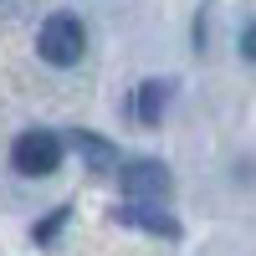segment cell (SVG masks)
<instances>
[{
  "instance_id": "5b68a950",
  "label": "cell",
  "mask_w": 256,
  "mask_h": 256,
  "mask_svg": "<svg viewBox=\"0 0 256 256\" xmlns=\"http://www.w3.org/2000/svg\"><path fill=\"white\" fill-rule=\"evenodd\" d=\"M169 98H174V82H169V77H148L138 88V98H134V118L154 128L164 118V108H169Z\"/></svg>"
},
{
  "instance_id": "277c9868",
  "label": "cell",
  "mask_w": 256,
  "mask_h": 256,
  "mask_svg": "<svg viewBox=\"0 0 256 256\" xmlns=\"http://www.w3.org/2000/svg\"><path fill=\"white\" fill-rule=\"evenodd\" d=\"M113 220L138 226V230H148V236H164V241H174V236H180V220L169 216L159 200H128V205H118V210H113Z\"/></svg>"
},
{
  "instance_id": "3957f363",
  "label": "cell",
  "mask_w": 256,
  "mask_h": 256,
  "mask_svg": "<svg viewBox=\"0 0 256 256\" xmlns=\"http://www.w3.org/2000/svg\"><path fill=\"white\" fill-rule=\"evenodd\" d=\"M169 190H174V180H169V169L159 159L123 164V195L128 200H169Z\"/></svg>"
},
{
  "instance_id": "8992f818",
  "label": "cell",
  "mask_w": 256,
  "mask_h": 256,
  "mask_svg": "<svg viewBox=\"0 0 256 256\" xmlns=\"http://www.w3.org/2000/svg\"><path fill=\"white\" fill-rule=\"evenodd\" d=\"M72 148H77V154L98 169V174H108V169L118 164V148H113L108 138H98V134H72Z\"/></svg>"
},
{
  "instance_id": "52a82bcc",
  "label": "cell",
  "mask_w": 256,
  "mask_h": 256,
  "mask_svg": "<svg viewBox=\"0 0 256 256\" xmlns=\"http://www.w3.org/2000/svg\"><path fill=\"white\" fill-rule=\"evenodd\" d=\"M62 226H67V205H62V210H52V216H46V220H41V226H36V230H31V236H36V241H41V246H46V241H52V236H56V230H62Z\"/></svg>"
},
{
  "instance_id": "ba28073f",
  "label": "cell",
  "mask_w": 256,
  "mask_h": 256,
  "mask_svg": "<svg viewBox=\"0 0 256 256\" xmlns=\"http://www.w3.org/2000/svg\"><path fill=\"white\" fill-rule=\"evenodd\" d=\"M241 52H246V62H256V26H246V36H241Z\"/></svg>"
},
{
  "instance_id": "7a4b0ae2",
  "label": "cell",
  "mask_w": 256,
  "mask_h": 256,
  "mask_svg": "<svg viewBox=\"0 0 256 256\" xmlns=\"http://www.w3.org/2000/svg\"><path fill=\"white\" fill-rule=\"evenodd\" d=\"M10 164H16V174H26V180L52 174V169L62 164V138L46 134V128H31V134H20V138H16Z\"/></svg>"
},
{
  "instance_id": "6da1fadb",
  "label": "cell",
  "mask_w": 256,
  "mask_h": 256,
  "mask_svg": "<svg viewBox=\"0 0 256 256\" xmlns=\"http://www.w3.org/2000/svg\"><path fill=\"white\" fill-rule=\"evenodd\" d=\"M36 52L52 62V67H72V62H82V52H88V31H82V20L67 16V10H56L41 20V31H36Z\"/></svg>"
}]
</instances>
